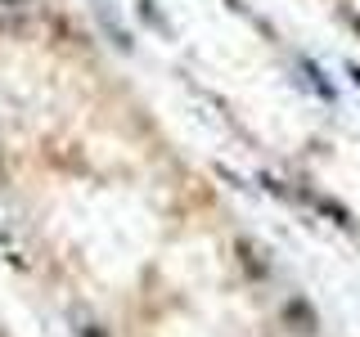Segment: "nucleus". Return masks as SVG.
<instances>
[{
    "label": "nucleus",
    "instance_id": "nucleus-1",
    "mask_svg": "<svg viewBox=\"0 0 360 337\" xmlns=\"http://www.w3.org/2000/svg\"><path fill=\"white\" fill-rule=\"evenodd\" d=\"M302 72H307V81H311V90H315L320 99H333V86L324 81V72H320V67H315L311 59H302Z\"/></svg>",
    "mask_w": 360,
    "mask_h": 337
},
{
    "label": "nucleus",
    "instance_id": "nucleus-2",
    "mask_svg": "<svg viewBox=\"0 0 360 337\" xmlns=\"http://www.w3.org/2000/svg\"><path fill=\"white\" fill-rule=\"evenodd\" d=\"M347 72H352V77H356V86H360V67H356V63H352V67H347Z\"/></svg>",
    "mask_w": 360,
    "mask_h": 337
}]
</instances>
